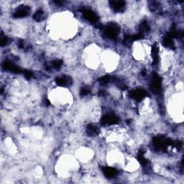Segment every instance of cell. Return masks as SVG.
Masks as SVG:
<instances>
[{"mask_svg": "<svg viewBox=\"0 0 184 184\" xmlns=\"http://www.w3.org/2000/svg\"><path fill=\"white\" fill-rule=\"evenodd\" d=\"M119 32V27L116 24H111L104 27V34L108 38L115 39Z\"/></svg>", "mask_w": 184, "mask_h": 184, "instance_id": "obj_1", "label": "cell"}, {"mask_svg": "<svg viewBox=\"0 0 184 184\" xmlns=\"http://www.w3.org/2000/svg\"><path fill=\"white\" fill-rule=\"evenodd\" d=\"M150 89L151 91L155 94H159L160 92V90H161V79L157 74H153Z\"/></svg>", "mask_w": 184, "mask_h": 184, "instance_id": "obj_2", "label": "cell"}, {"mask_svg": "<svg viewBox=\"0 0 184 184\" xmlns=\"http://www.w3.org/2000/svg\"><path fill=\"white\" fill-rule=\"evenodd\" d=\"M119 122V117L113 113H109L104 115L101 119V125H111L116 124Z\"/></svg>", "mask_w": 184, "mask_h": 184, "instance_id": "obj_3", "label": "cell"}, {"mask_svg": "<svg viewBox=\"0 0 184 184\" xmlns=\"http://www.w3.org/2000/svg\"><path fill=\"white\" fill-rule=\"evenodd\" d=\"M81 12L83 14V16L87 20L90 22L91 23H97L98 17L96 14L94 12L88 9H82Z\"/></svg>", "mask_w": 184, "mask_h": 184, "instance_id": "obj_4", "label": "cell"}, {"mask_svg": "<svg viewBox=\"0 0 184 184\" xmlns=\"http://www.w3.org/2000/svg\"><path fill=\"white\" fill-rule=\"evenodd\" d=\"M130 96L131 98L136 100V101H141V100H143L145 97H146L147 96V92L145 90L142 89H137V90L134 91V92H130Z\"/></svg>", "mask_w": 184, "mask_h": 184, "instance_id": "obj_5", "label": "cell"}, {"mask_svg": "<svg viewBox=\"0 0 184 184\" xmlns=\"http://www.w3.org/2000/svg\"><path fill=\"white\" fill-rule=\"evenodd\" d=\"M2 67L5 70L12 72L14 73V74H21V73L23 72L20 67L13 64V63H11L10 61H5V63H3Z\"/></svg>", "mask_w": 184, "mask_h": 184, "instance_id": "obj_6", "label": "cell"}, {"mask_svg": "<svg viewBox=\"0 0 184 184\" xmlns=\"http://www.w3.org/2000/svg\"><path fill=\"white\" fill-rule=\"evenodd\" d=\"M29 12H30V8L28 7L21 6L14 12L13 17L14 18H23L27 17L29 14Z\"/></svg>", "mask_w": 184, "mask_h": 184, "instance_id": "obj_7", "label": "cell"}, {"mask_svg": "<svg viewBox=\"0 0 184 184\" xmlns=\"http://www.w3.org/2000/svg\"><path fill=\"white\" fill-rule=\"evenodd\" d=\"M151 56L152 58V63L154 65L158 64V61H159V48L156 44L153 45L151 49Z\"/></svg>", "mask_w": 184, "mask_h": 184, "instance_id": "obj_8", "label": "cell"}, {"mask_svg": "<svg viewBox=\"0 0 184 184\" xmlns=\"http://www.w3.org/2000/svg\"><path fill=\"white\" fill-rule=\"evenodd\" d=\"M103 172L106 177L109 178L115 177L117 174V170L112 167H104L103 168Z\"/></svg>", "mask_w": 184, "mask_h": 184, "instance_id": "obj_9", "label": "cell"}, {"mask_svg": "<svg viewBox=\"0 0 184 184\" xmlns=\"http://www.w3.org/2000/svg\"><path fill=\"white\" fill-rule=\"evenodd\" d=\"M111 6L114 10H121L125 6V2L122 0H112L109 2Z\"/></svg>", "mask_w": 184, "mask_h": 184, "instance_id": "obj_10", "label": "cell"}, {"mask_svg": "<svg viewBox=\"0 0 184 184\" xmlns=\"http://www.w3.org/2000/svg\"><path fill=\"white\" fill-rule=\"evenodd\" d=\"M86 132L89 136H96L99 134V130L97 127L94 125H89L87 127Z\"/></svg>", "mask_w": 184, "mask_h": 184, "instance_id": "obj_11", "label": "cell"}, {"mask_svg": "<svg viewBox=\"0 0 184 184\" xmlns=\"http://www.w3.org/2000/svg\"><path fill=\"white\" fill-rule=\"evenodd\" d=\"M163 45H165V47H167V48L171 49L175 48V45L173 41V38L169 37V36L167 35H165V37L163 38Z\"/></svg>", "mask_w": 184, "mask_h": 184, "instance_id": "obj_12", "label": "cell"}, {"mask_svg": "<svg viewBox=\"0 0 184 184\" xmlns=\"http://www.w3.org/2000/svg\"><path fill=\"white\" fill-rule=\"evenodd\" d=\"M33 19L37 22H42L45 19V14L43 10H38L33 15Z\"/></svg>", "mask_w": 184, "mask_h": 184, "instance_id": "obj_13", "label": "cell"}, {"mask_svg": "<svg viewBox=\"0 0 184 184\" xmlns=\"http://www.w3.org/2000/svg\"><path fill=\"white\" fill-rule=\"evenodd\" d=\"M69 78L66 77V76H63V77L58 78L56 79V82L58 85L59 86H66L69 84Z\"/></svg>", "mask_w": 184, "mask_h": 184, "instance_id": "obj_14", "label": "cell"}, {"mask_svg": "<svg viewBox=\"0 0 184 184\" xmlns=\"http://www.w3.org/2000/svg\"><path fill=\"white\" fill-rule=\"evenodd\" d=\"M149 30H150V27H149L148 23L146 21H144L143 23H141L140 26V33L143 34L144 32H146L147 31H149Z\"/></svg>", "mask_w": 184, "mask_h": 184, "instance_id": "obj_15", "label": "cell"}, {"mask_svg": "<svg viewBox=\"0 0 184 184\" xmlns=\"http://www.w3.org/2000/svg\"><path fill=\"white\" fill-rule=\"evenodd\" d=\"M112 76H102V77L100 78V79H99V82L101 83V84L105 85V84H107V83H109V82L112 81Z\"/></svg>", "mask_w": 184, "mask_h": 184, "instance_id": "obj_16", "label": "cell"}, {"mask_svg": "<svg viewBox=\"0 0 184 184\" xmlns=\"http://www.w3.org/2000/svg\"><path fill=\"white\" fill-rule=\"evenodd\" d=\"M0 41H1V46L2 47H5L10 43V40L9 38L7 37V36L4 35L2 33L1 35V38H0Z\"/></svg>", "mask_w": 184, "mask_h": 184, "instance_id": "obj_17", "label": "cell"}, {"mask_svg": "<svg viewBox=\"0 0 184 184\" xmlns=\"http://www.w3.org/2000/svg\"><path fill=\"white\" fill-rule=\"evenodd\" d=\"M62 65H63V61H62L61 60L57 59V60H55V61L52 62V66L56 69L61 68Z\"/></svg>", "mask_w": 184, "mask_h": 184, "instance_id": "obj_18", "label": "cell"}, {"mask_svg": "<svg viewBox=\"0 0 184 184\" xmlns=\"http://www.w3.org/2000/svg\"><path fill=\"white\" fill-rule=\"evenodd\" d=\"M24 76H25V77L26 78V79H27V80H29V79H30L32 77V76H33V74H32V73L30 71H28V70H25V71H24Z\"/></svg>", "mask_w": 184, "mask_h": 184, "instance_id": "obj_19", "label": "cell"}, {"mask_svg": "<svg viewBox=\"0 0 184 184\" xmlns=\"http://www.w3.org/2000/svg\"><path fill=\"white\" fill-rule=\"evenodd\" d=\"M89 92H90V91H89L88 89L83 88L81 90V95H82V96L88 95V94H89Z\"/></svg>", "mask_w": 184, "mask_h": 184, "instance_id": "obj_20", "label": "cell"}, {"mask_svg": "<svg viewBox=\"0 0 184 184\" xmlns=\"http://www.w3.org/2000/svg\"><path fill=\"white\" fill-rule=\"evenodd\" d=\"M19 45V48H24V43H23V41L20 42L19 45Z\"/></svg>", "mask_w": 184, "mask_h": 184, "instance_id": "obj_21", "label": "cell"}, {"mask_svg": "<svg viewBox=\"0 0 184 184\" xmlns=\"http://www.w3.org/2000/svg\"><path fill=\"white\" fill-rule=\"evenodd\" d=\"M142 74H143V76H145V74H146V70H145V69H143V71H142Z\"/></svg>", "mask_w": 184, "mask_h": 184, "instance_id": "obj_22", "label": "cell"}]
</instances>
